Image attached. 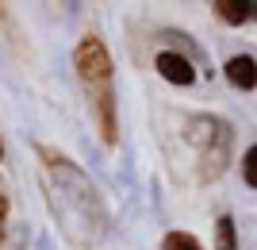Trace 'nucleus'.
<instances>
[{
	"label": "nucleus",
	"mask_w": 257,
	"mask_h": 250,
	"mask_svg": "<svg viewBox=\"0 0 257 250\" xmlns=\"http://www.w3.org/2000/svg\"><path fill=\"white\" fill-rule=\"evenodd\" d=\"M43 158V174H46V196L50 208L58 216V227L65 231V239L77 246H92L107 227V208L100 200V189L88 181V174L73 158H65L62 150H54L46 142L35 146Z\"/></svg>",
	"instance_id": "obj_1"
},
{
	"label": "nucleus",
	"mask_w": 257,
	"mask_h": 250,
	"mask_svg": "<svg viewBox=\"0 0 257 250\" xmlns=\"http://www.w3.org/2000/svg\"><path fill=\"white\" fill-rule=\"evenodd\" d=\"M73 69L77 81L85 89L88 116L100 131L104 146L119 142V100H115V65L100 35H81V43L73 46Z\"/></svg>",
	"instance_id": "obj_2"
},
{
	"label": "nucleus",
	"mask_w": 257,
	"mask_h": 250,
	"mask_svg": "<svg viewBox=\"0 0 257 250\" xmlns=\"http://www.w3.org/2000/svg\"><path fill=\"white\" fill-rule=\"evenodd\" d=\"M184 142L196 154V177L200 181H215L230 162V123L219 116H188L184 120Z\"/></svg>",
	"instance_id": "obj_3"
},
{
	"label": "nucleus",
	"mask_w": 257,
	"mask_h": 250,
	"mask_svg": "<svg viewBox=\"0 0 257 250\" xmlns=\"http://www.w3.org/2000/svg\"><path fill=\"white\" fill-rule=\"evenodd\" d=\"M154 69H158L161 81H169V85H177V89H192L196 77H200V65L188 54L173 50V46H161L158 54H154Z\"/></svg>",
	"instance_id": "obj_4"
},
{
	"label": "nucleus",
	"mask_w": 257,
	"mask_h": 250,
	"mask_svg": "<svg viewBox=\"0 0 257 250\" xmlns=\"http://www.w3.org/2000/svg\"><path fill=\"white\" fill-rule=\"evenodd\" d=\"M223 77H226V81H230L234 89L249 93V89H257V62H253L249 54H234V58H226Z\"/></svg>",
	"instance_id": "obj_5"
},
{
	"label": "nucleus",
	"mask_w": 257,
	"mask_h": 250,
	"mask_svg": "<svg viewBox=\"0 0 257 250\" xmlns=\"http://www.w3.org/2000/svg\"><path fill=\"white\" fill-rule=\"evenodd\" d=\"M211 12L226 27H242L253 20V0H211Z\"/></svg>",
	"instance_id": "obj_6"
},
{
	"label": "nucleus",
	"mask_w": 257,
	"mask_h": 250,
	"mask_svg": "<svg viewBox=\"0 0 257 250\" xmlns=\"http://www.w3.org/2000/svg\"><path fill=\"white\" fill-rule=\"evenodd\" d=\"M215 250H238V231H234V219L230 216L215 219Z\"/></svg>",
	"instance_id": "obj_7"
},
{
	"label": "nucleus",
	"mask_w": 257,
	"mask_h": 250,
	"mask_svg": "<svg viewBox=\"0 0 257 250\" xmlns=\"http://www.w3.org/2000/svg\"><path fill=\"white\" fill-rule=\"evenodd\" d=\"M161 250H204V242L196 239L192 231H169L161 239Z\"/></svg>",
	"instance_id": "obj_8"
},
{
	"label": "nucleus",
	"mask_w": 257,
	"mask_h": 250,
	"mask_svg": "<svg viewBox=\"0 0 257 250\" xmlns=\"http://www.w3.org/2000/svg\"><path fill=\"white\" fill-rule=\"evenodd\" d=\"M242 181H246L249 189H257V146H249V150L242 154Z\"/></svg>",
	"instance_id": "obj_9"
},
{
	"label": "nucleus",
	"mask_w": 257,
	"mask_h": 250,
	"mask_svg": "<svg viewBox=\"0 0 257 250\" xmlns=\"http://www.w3.org/2000/svg\"><path fill=\"white\" fill-rule=\"evenodd\" d=\"M4 235H8V196L0 193V246H4Z\"/></svg>",
	"instance_id": "obj_10"
},
{
	"label": "nucleus",
	"mask_w": 257,
	"mask_h": 250,
	"mask_svg": "<svg viewBox=\"0 0 257 250\" xmlns=\"http://www.w3.org/2000/svg\"><path fill=\"white\" fill-rule=\"evenodd\" d=\"M0 162H4V142H0Z\"/></svg>",
	"instance_id": "obj_11"
}]
</instances>
